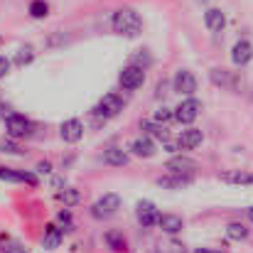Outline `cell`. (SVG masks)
Returning a JSON list of instances; mask_svg holds the SVG:
<instances>
[{"label":"cell","mask_w":253,"mask_h":253,"mask_svg":"<svg viewBox=\"0 0 253 253\" xmlns=\"http://www.w3.org/2000/svg\"><path fill=\"white\" fill-rule=\"evenodd\" d=\"M111 27H113L116 35L128 37V40H135V37H140V32H143V17H140L138 10H133V7H121V10L113 12Z\"/></svg>","instance_id":"6da1fadb"},{"label":"cell","mask_w":253,"mask_h":253,"mask_svg":"<svg viewBox=\"0 0 253 253\" xmlns=\"http://www.w3.org/2000/svg\"><path fill=\"white\" fill-rule=\"evenodd\" d=\"M5 118V130H7V138H12V140H20V138H27V135H32V121L30 118H25L22 113H7V116H2Z\"/></svg>","instance_id":"7a4b0ae2"},{"label":"cell","mask_w":253,"mask_h":253,"mask_svg":"<svg viewBox=\"0 0 253 253\" xmlns=\"http://www.w3.org/2000/svg\"><path fill=\"white\" fill-rule=\"evenodd\" d=\"M118 209H121V197L113 194V192H108V194H103L101 199L93 202L91 216H93V219H111V216L118 214Z\"/></svg>","instance_id":"3957f363"},{"label":"cell","mask_w":253,"mask_h":253,"mask_svg":"<svg viewBox=\"0 0 253 253\" xmlns=\"http://www.w3.org/2000/svg\"><path fill=\"white\" fill-rule=\"evenodd\" d=\"M118 84L123 91H138L140 86L145 84V69L138 67V64H128L121 69L118 74Z\"/></svg>","instance_id":"277c9868"},{"label":"cell","mask_w":253,"mask_h":253,"mask_svg":"<svg viewBox=\"0 0 253 253\" xmlns=\"http://www.w3.org/2000/svg\"><path fill=\"white\" fill-rule=\"evenodd\" d=\"M199 111H202V101L194 98V96H187V98L174 108V121L182 123V126H192V123L197 121Z\"/></svg>","instance_id":"5b68a950"},{"label":"cell","mask_w":253,"mask_h":253,"mask_svg":"<svg viewBox=\"0 0 253 253\" xmlns=\"http://www.w3.org/2000/svg\"><path fill=\"white\" fill-rule=\"evenodd\" d=\"M123 98L118 96V93H106L101 101H98V106L93 108V116H101V118H116L121 111H123Z\"/></svg>","instance_id":"8992f818"},{"label":"cell","mask_w":253,"mask_h":253,"mask_svg":"<svg viewBox=\"0 0 253 253\" xmlns=\"http://www.w3.org/2000/svg\"><path fill=\"white\" fill-rule=\"evenodd\" d=\"M155 184L163 189H184V187L194 184V172H168V174L158 177Z\"/></svg>","instance_id":"52a82bcc"},{"label":"cell","mask_w":253,"mask_h":253,"mask_svg":"<svg viewBox=\"0 0 253 253\" xmlns=\"http://www.w3.org/2000/svg\"><path fill=\"white\" fill-rule=\"evenodd\" d=\"M172 91L182 96H194L197 93V77L189 69H177L172 77Z\"/></svg>","instance_id":"ba28073f"},{"label":"cell","mask_w":253,"mask_h":253,"mask_svg":"<svg viewBox=\"0 0 253 253\" xmlns=\"http://www.w3.org/2000/svg\"><path fill=\"white\" fill-rule=\"evenodd\" d=\"M135 216H138V224H140L143 229H153V226L158 224V219H160V211H158V207H155L153 202L143 199V202H138V207H135Z\"/></svg>","instance_id":"9c48e42d"},{"label":"cell","mask_w":253,"mask_h":253,"mask_svg":"<svg viewBox=\"0 0 253 253\" xmlns=\"http://www.w3.org/2000/svg\"><path fill=\"white\" fill-rule=\"evenodd\" d=\"M59 135H62L64 143L74 145V143H79V140L84 138V123H82L79 118H67V121L59 126Z\"/></svg>","instance_id":"30bf717a"},{"label":"cell","mask_w":253,"mask_h":253,"mask_svg":"<svg viewBox=\"0 0 253 253\" xmlns=\"http://www.w3.org/2000/svg\"><path fill=\"white\" fill-rule=\"evenodd\" d=\"M130 153H133L135 158L150 160V158H155L158 145H155V140H153L150 135H140V138H135V140L130 143Z\"/></svg>","instance_id":"8fae6325"},{"label":"cell","mask_w":253,"mask_h":253,"mask_svg":"<svg viewBox=\"0 0 253 253\" xmlns=\"http://www.w3.org/2000/svg\"><path fill=\"white\" fill-rule=\"evenodd\" d=\"M209 79H211V84L214 86H219V88H229V91H234L236 84H239L236 74L229 72V69H221V67H211V69H209Z\"/></svg>","instance_id":"7c38bea8"},{"label":"cell","mask_w":253,"mask_h":253,"mask_svg":"<svg viewBox=\"0 0 253 253\" xmlns=\"http://www.w3.org/2000/svg\"><path fill=\"white\" fill-rule=\"evenodd\" d=\"M251 59H253V44L249 40H239L231 47V62H234V67H246Z\"/></svg>","instance_id":"4fadbf2b"},{"label":"cell","mask_w":253,"mask_h":253,"mask_svg":"<svg viewBox=\"0 0 253 253\" xmlns=\"http://www.w3.org/2000/svg\"><path fill=\"white\" fill-rule=\"evenodd\" d=\"M140 130H143V135H150V138H158V140H169V130L165 123H160V121H150V118H145V121H140Z\"/></svg>","instance_id":"5bb4252c"},{"label":"cell","mask_w":253,"mask_h":253,"mask_svg":"<svg viewBox=\"0 0 253 253\" xmlns=\"http://www.w3.org/2000/svg\"><path fill=\"white\" fill-rule=\"evenodd\" d=\"M177 143H179L182 150H197V148L204 143V133H202L199 128H187V130L179 133Z\"/></svg>","instance_id":"9a60e30c"},{"label":"cell","mask_w":253,"mask_h":253,"mask_svg":"<svg viewBox=\"0 0 253 253\" xmlns=\"http://www.w3.org/2000/svg\"><path fill=\"white\" fill-rule=\"evenodd\" d=\"M158 226H160L168 236H177V234L184 229V219H182V216H177V214H160Z\"/></svg>","instance_id":"2e32d148"},{"label":"cell","mask_w":253,"mask_h":253,"mask_svg":"<svg viewBox=\"0 0 253 253\" xmlns=\"http://www.w3.org/2000/svg\"><path fill=\"white\" fill-rule=\"evenodd\" d=\"M204 25H207L209 32H221V30L226 27V15H224V10L209 7V10L204 12Z\"/></svg>","instance_id":"e0dca14e"},{"label":"cell","mask_w":253,"mask_h":253,"mask_svg":"<svg viewBox=\"0 0 253 253\" xmlns=\"http://www.w3.org/2000/svg\"><path fill=\"white\" fill-rule=\"evenodd\" d=\"M103 163L106 165H111V168H126L128 163H130V155L123 150V148H108L106 153H103Z\"/></svg>","instance_id":"ac0fdd59"},{"label":"cell","mask_w":253,"mask_h":253,"mask_svg":"<svg viewBox=\"0 0 253 253\" xmlns=\"http://www.w3.org/2000/svg\"><path fill=\"white\" fill-rule=\"evenodd\" d=\"M62 241H64V231H62L59 226L49 224V226L44 229V236H42V246H44L47 251H54V249H59V246H62Z\"/></svg>","instance_id":"d6986e66"},{"label":"cell","mask_w":253,"mask_h":253,"mask_svg":"<svg viewBox=\"0 0 253 253\" xmlns=\"http://www.w3.org/2000/svg\"><path fill=\"white\" fill-rule=\"evenodd\" d=\"M197 168L199 165L187 155H172L168 160V165H165V169H169V172H194Z\"/></svg>","instance_id":"ffe728a7"},{"label":"cell","mask_w":253,"mask_h":253,"mask_svg":"<svg viewBox=\"0 0 253 253\" xmlns=\"http://www.w3.org/2000/svg\"><path fill=\"white\" fill-rule=\"evenodd\" d=\"M219 179L226 182V184H246V187H253V172H239V169H231V172L219 174Z\"/></svg>","instance_id":"44dd1931"},{"label":"cell","mask_w":253,"mask_h":253,"mask_svg":"<svg viewBox=\"0 0 253 253\" xmlns=\"http://www.w3.org/2000/svg\"><path fill=\"white\" fill-rule=\"evenodd\" d=\"M57 199H59L64 207H74V204L82 202V192H79L77 187H62V189L57 192Z\"/></svg>","instance_id":"7402d4cb"},{"label":"cell","mask_w":253,"mask_h":253,"mask_svg":"<svg viewBox=\"0 0 253 253\" xmlns=\"http://www.w3.org/2000/svg\"><path fill=\"white\" fill-rule=\"evenodd\" d=\"M103 241H106V246L111 249V251L116 253H123L126 251V236L121 234V231H106V236H103Z\"/></svg>","instance_id":"603a6c76"},{"label":"cell","mask_w":253,"mask_h":253,"mask_svg":"<svg viewBox=\"0 0 253 253\" xmlns=\"http://www.w3.org/2000/svg\"><path fill=\"white\" fill-rule=\"evenodd\" d=\"M27 12H30L32 20H44V17L49 15V2H47V0H32V2L27 5Z\"/></svg>","instance_id":"cb8c5ba5"},{"label":"cell","mask_w":253,"mask_h":253,"mask_svg":"<svg viewBox=\"0 0 253 253\" xmlns=\"http://www.w3.org/2000/svg\"><path fill=\"white\" fill-rule=\"evenodd\" d=\"M226 236H229L231 241H246V239H249V229H246V224H241V221H231V224L226 226Z\"/></svg>","instance_id":"d4e9b609"},{"label":"cell","mask_w":253,"mask_h":253,"mask_svg":"<svg viewBox=\"0 0 253 253\" xmlns=\"http://www.w3.org/2000/svg\"><path fill=\"white\" fill-rule=\"evenodd\" d=\"M155 253H187V249H184V244L177 241V239H165V241H160V244L155 246Z\"/></svg>","instance_id":"484cf974"},{"label":"cell","mask_w":253,"mask_h":253,"mask_svg":"<svg viewBox=\"0 0 253 253\" xmlns=\"http://www.w3.org/2000/svg\"><path fill=\"white\" fill-rule=\"evenodd\" d=\"M32 59H35V49L27 44V47H20V49H17L12 64H17V67H27V64H32Z\"/></svg>","instance_id":"4316f807"},{"label":"cell","mask_w":253,"mask_h":253,"mask_svg":"<svg viewBox=\"0 0 253 253\" xmlns=\"http://www.w3.org/2000/svg\"><path fill=\"white\" fill-rule=\"evenodd\" d=\"M0 179H5V182H25V172L22 169H12V168H2L0 165Z\"/></svg>","instance_id":"83f0119b"},{"label":"cell","mask_w":253,"mask_h":253,"mask_svg":"<svg viewBox=\"0 0 253 253\" xmlns=\"http://www.w3.org/2000/svg\"><path fill=\"white\" fill-rule=\"evenodd\" d=\"M57 221H59V226H62V231H64V234L74 231V221H72V214H69V209H64V211L57 216Z\"/></svg>","instance_id":"f1b7e54d"},{"label":"cell","mask_w":253,"mask_h":253,"mask_svg":"<svg viewBox=\"0 0 253 253\" xmlns=\"http://www.w3.org/2000/svg\"><path fill=\"white\" fill-rule=\"evenodd\" d=\"M0 153H5V155H22L20 145H17V143H12V138L0 140Z\"/></svg>","instance_id":"f546056e"},{"label":"cell","mask_w":253,"mask_h":253,"mask_svg":"<svg viewBox=\"0 0 253 253\" xmlns=\"http://www.w3.org/2000/svg\"><path fill=\"white\" fill-rule=\"evenodd\" d=\"M130 64H138V67H143V69H148L150 64H153V57L145 52V49H140V54H135L133 59H130Z\"/></svg>","instance_id":"4dcf8cb0"},{"label":"cell","mask_w":253,"mask_h":253,"mask_svg":"<svg viewBox=\"0 0 253 253\" xmlns=\"http://www.w3.org/2000/svg\"><path fill=\"white\" fill-rule=\"evenodd\" d=\"M174 118V108H168V106H160L158 111H155V121H160V123H169Z\"/></svg>","instance_id":"1f68e13d"},{"label":"cell","mask_w":253,"mask_h":253,"mask_svg":"<svg viewBox=\"0 0 253 253\" xmlns=\"http://www.w3.org/2000/svg\"><path fill=\"white\" fill-rule=\"evenodd\" d=\"M0 251H2V253H25L20 244H15V241H7V239H5V241H0Z\"/></svg>","instance_id":"d6a6232c"},{"label":"cell","mask_w":253,"mask_h":253,"mask_svg":"<svg viewBox=\"0 0 253 253\" xmlns=\"http://www.w3.org/2000/svg\"><path fill=\"white\" fill-rule=\"evenodd\" d=\"M10 67H12V59H7L5 54H0V79H5L10 74Z\"/></svg>","instance_id":"836d02e7"},{"label":"cell","mask_w":253,"mask_h":253,"mask_svg":"<svg viewBox=\"0 0 253 253\" xmlns=\"http://www.w3.org/2000/svg\"><path fill=\"white\" fill-rule=\"evenodd\" d=\"M37 172L40 174H52V163L49 160H40L37 163Z\"/></svg>","instance_id":"e575fe53"},{"label":"cell","mask_w":253,"mask_h":253,"mask_svg":"<svg viewBox=\"0 0 253 253\" xmlns=\"http://www.w3.org/2000/svg\"><path fill=\"white\" fill-rule=\"evenodd\" d=\"M165 150H168V153H177V150H182V148H179V143H169V140H165Z\"/></svg>","instance_id":"d590c367"},{"label":"cell","mask_w":253,"mask_h":253,"mask_svg":"<svg viewBox=\"0 0 253 253\" xmlns=\"http://www.w3.org/2000/svg\"><path fill=\"white\" fill-rule=\"evenodd\" d=\"M165 88H168V82H160V84H158V93H155V96H158V98H160V96H163V93H168V91H165Z\"/></svg>","instance_id":"8d00e7d4"},{"label":"cell","mask_w":253,"mask_h":253,"mask_svg":"<svg viewBox=\"0 0 253 253\" xmlns=\"http://www.w3.org/2000/svg\"><path fill=\"white\" fill-rule=\"evenodd\" d=\"M194 253H224L219 249H194Z\"/></svg>","instance_id":"74e56055"},{"label":"cell","mask_w":253,"mask_h":253,"mask_svg":"<svg viewBox=\"0 0 253 253\" xmlns=\"http://www.w3.org/2000/svg\"><path fill=\"white\" fill-rule=\"evenodd\" d=\"M52 184H54V187H64V179H62V177H54Z\"/></svg>","instance_id":"f35d334b"},{"label":"cell","mask_w":253,"mask_h":253,"mask_svg":"<svg viewBox=\"0 0 253 253\" xmlns=\"http://www.w3.org/2000/svg\"><path fill=\"white\" fill-rule=\"evenodd\" d=\"M246 211H249V219H251V224H253V207H249Z\"/></svg>","instance_id":"ab89813d"}]
</instances>
